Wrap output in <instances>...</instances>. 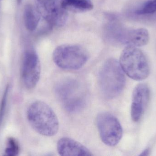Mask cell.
<instances>
[{"label":"cell","instance_id":"1","mask_svg":"<svg viewBox=\"0 0 156 156\" xmlns=\"http://www.w3.org/2000/svg\"><path fill=\"white\" fill-rule=\"evenodd\" d=\"M27 114L30 125L39 134L52 136L57 133L59 129L58 119L47 103L41 101L32 103L27 109Z\"/></svg>","mask_w":156,"mask_h":156},{"label":"cell","instance_id":"2","mask_svg":"<svg viewBox=\"0 0 156 156\" xmlns=\"http://www.w3.org/2000/svg\"><path fill=\"white\" fill-rule=\"evenodd\" d=\"M98 83L102 94L107 99L119 96L124 89L126 78L120 63L115 59L107 60L100 69Z\"/></svg>","mask_w":156,"mask_h":156},{"label":"cell","instance_id":"3","mask_svg":"<svg viewBox=\"0 0 156 156\" xmlns=\"http://www.w3.org/2000/svg\"><path fill=\"white\" fill-rule=\"evenodd\" d=\"M55 93L63 107L69 112L80 111L87 102L85 87L74 78H66L59 81L55 87Z\"/></svg>","mask_w":156,"mask_h":156},{"label":"cell","instance_id":"4","mask_svg":"<svg viewBox=\"0 0 156 156\" xmlns=\"http://www.w3.org/2000/svg\"><path fill=\"white\" fill-rule=\"evenodd\" d=\"M119 63L124 73L134 80H144L149 76L148 60L144 52L136 47L126 46L121 54Z\"/></svg>","mask_w":156,"mask_h":156},{"label":"cell","instance_id":"5","mask_svg":"<svg viewBox=\"0 0 156 156\" xmlns=\"http://www.w3.org/2000/svg\"><path fill=\"white\" fill-rule=\"evenodd\" d=\"M53 59L59 67L76 70L86 64L89 59V54L85 49L78 45H62L54 50Z\"/></svg>","mask_w":156,"mask_h":156},{"label":"cell","instance_id":"6","mask_svg":"<svg viewBox=\"0 0 156 156\" xmlns=\"http://www.w3.org/2000/svg\"><path fill=\"white\" fill-rule=\"evenodd\" d=\"M96 125L101 140L106 145L115 146L121 141L122 128L118 119L112 114H99L96 118Z\"/></svg>","mask_w":156,"mask_h":156},{"label":"cell","instance_id":"7","mask_svg":"<svg viewBox=\"0 0 156 156\" xmlns=\"http://www.w3.org/2000/svg\"><path fill=\"white\" fill-rule=\"evenodd\" d=\"M37 10L50 25L61 26L67 19V11L59 0H34Z\"/></svg>","mask_w":156,"mask_h":156},{"label":"cell","instance_id":"8","mask_svg":"<svg viewBox=\"0 0 156 156\" xmlns=\"http://www.w3.org/2000/svg\"><path fill=\"white\" fill-rule=\"evenodd\" d=\"M41 75V65L37 53L33 49L26 51L22 62L21 76L26 88L32 89L36 86Z\"/></svg>","mask_w":156,"mask_h":156},{"label":"cell","instance_id":"9","mask_svg":"<svg viewBox=\"0 0 156 156\" xmlns=\"http://www.w3.org/2000/svg\"><path fill=\"white\" fill-rule=\"evenodd\" d=\"M150 90L145 84L140 83L136 86L132 95L131 117L134 122L141 119L149 103Z\"/></svg>","mask_w":156,"mask_h":156},{"label":"cell","instance_id":"10","mask_svg":"<svg viewBox=\"0 0 156 156\" xmlns=\"http://www.w3.org/2000/svg\"><path fill=\"white\" fill-rule=\"evenodd\" d=\"M57 149L59 155L62 156H90L91 152L80 143L68 137L59 139Z\"/></svg>","mask_w":156,"mask_h":156},{"label":"cell","instance_id":"11","mask_svg":"<svg viewBox=\"0 0 156 156\" xmlns=\"http://www.w3.org/2000/svg\"><path fill=\"white\" fill-rule=\"evenodd\" d=\"M149 34L147 29L144 28L129 30L126 38V46L141 47L149 42Z\"/></svg>","mask_w":156,"mask_h":156},{"label":"cell","instance_id":"12","mask_svg":"<svg viewBox=\"0 0 156 156\" xmlns=\"http://www.w3.org/2000/svg\"><path fill=\"white\" fill-rule=\"evenodd\" d=\"M23 16L27 29L30 31H34L38 26L41 17L35 6L32 5H27L25 6Z\"/></svg>","mask_w":156,"mask_h":156},{"label":"cell","instance_id":"13","mask_svg":"<svg viewBox=\"0 0 156 156\" xmlns=\"http://www.w3.org/2000/svg\"><path fill=\"white\" fill-rule=\"evenodd\" d=\"M60 2L66 11L86 12L91 10L93 7L91 0H61Z\"/></svg>","mask_w":156,"mask_h":156},{"label":"cell","instance_id":"14","mask_svg":"<svg viewBox=\"0 0 156 156\" xmlns=\"http://www.w3.org/2000/svg\"><path fill=\"white\" fill-rule=\"evenodd\" d=\"M19 152V146L17 141L13 137H8L5 151V155L16 156L18 155Z\"/></svg>","mask_w":156,"mask_h":156},{"label":"cell","instance_id":"15","mask_svg":"<svg viewBox=\"0 0 156 156\" xmlns=\"http://www.w3.org/2000/svg\"><path fill=\"white\" fill-rule=\"evenodd\" d=\"M156 12V0H149L143 5L142 7L135 11L137 15L148 14Z\"/></svg>","mask_w":156,"mask_h":156},{"label":"cell","instance_id":"16","mask_svg":"<svg viewBox=\"0 0 156 156\" xmlns=\"http://www.w3.org/2000/svg\"><path fill=\"white\" fill-rule=\"evenodd\" d=\"M9 85H7L5 88V90L3 95L0 106V127L2 125L3 120L5 114L6 110V104H7V98H8V93H9Z\"/></svg>","mask_w":156,"mask_h":156},{"label":"cell","instance_id":"17","mask_svg":"<svg viewBox=\"0 0 156 156\" xmlns=\"http://www.w3.org/2000/svg\"><path fill=\"white\" fill-rule=\"evenodd\" d=\"M149 154V150L148 149H146L144 150V151H143L142 153H141V154H140V156H147Z\"/></svg>","mask_w":156,"mask_h":156},{"label":"cell","instance_id":"18","mask_svg":"<svg viewBox=\"0 0 156 156\" xmlns=\"http://www.w3.org/2000/svg\"><path fill=\"white\" fill-rule=\"evenodd\" d=\"M22 0H16V2H17V4H20L22 2Z\"/></svg>","mask_w":156,"mask_h":156},{"label":"cell","instance_id":"19","mask_svg":"<svg viewBox=\"0 0 156 156\" xmlns=\"http://www.w3.org/2000/svg\"><path fill=\"white\" fill-rule=\"evenodd\" d=\"M0 1H1V0H0Z\"/></svg>","mask_w":156,"mask_h":156}]
</instances>
